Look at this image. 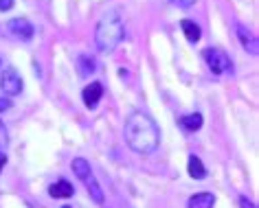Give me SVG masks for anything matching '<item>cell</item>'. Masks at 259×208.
Listing matches in <instances>:
<instances>
[{
  "label": "cell",
  "mask_w": 259,
  "mask_h": 208,
  "mask_svg": "<svg viewBox=\"0 0 259 208\" xmlns=\"http://www.w3.org/2000/svg\"><path fill=\"white\" fill-rule=\"evenodd\" d=\"M125 142L137 153H154L160 142V129L152 116L134 112L125 121Z\"/></svg>",
  "instance_id": "obj_1"
},
{
  "label": "cell",
  "mask_w": 259,
  "mask_h": 208,
  "mask_svg": "<svg viewBox=\"0 0 259 208\" xmlns=\"http://www.w3.org/2000/svg\"><path fill=\"white\" fill-rule=\"evenodd\" d=\"M123 35H125V29H123V22L119 14H114V11H110L99 20L95 29V42H97V48L101 50V53H112V50L119 46Z\"/></svg>",
  "instance_id": "obj_2"
},
{
  "label": "cell",
  "mask_w": 259,
  "mask_h": 208,
  "mask_svg": "<svg viewBox=\"0 0 259 208\" xmlns=\"http://www.w3.org/2000/svg\"><path fill=\"white\" fill-rule=\"evenodd\" d=\"M204 62L206 66H209V70L213 75H224V73H233V64H231V57L224 53V50L220 48H206L204 53Z\"/></svg>",
  "instance_id": "obj_3"
},
{
  "label": "cell",
  "mask_w": 259,
  "mask_h": 208,
  "mask_svg": "<svg viewBox=\"0 0 259 208\" xmlns=\"http://www.w3.org/2000/svg\"><path fill=\"white\" fill-rule=\"evenodd\" d=\"M22 77L18 75L16 68H7L3 73V77H0V88H3V92L7 96H16L22 92Z\"/></svg>",
  "instance_id": "obj_4"
},
{
  "label": "cell",
  "mask_w": 259,
  "mask_h": 208,
  "mask_svg": "<svg viewBox=\"0 0 259 208\" xmlns=\"http://www.w3.org/2000/svg\"><path fill=\"white\" fill-rule=\"evenodd\" d=\"M7 27L11 31V35H16L18 40H22V42H31L35 35L33 24H31L27 18H14V20H9Z\"/></svg>",
  "instance_id": "obj_5"
},
{
  "label": "cell",
  "mask_w": 259,
  "mask_h": 208,
  "mask_svg": "<svg viewBox=\"0 0 259 208\" xmlns=\"http://www.w3.org/2000/svg\"><path fill=\"white\" fill-rule=\"evenodd\" d=\"M101 96H103V83H99V81H93L90 86L83 88V92H81L83 106H86L88 110H95L97 106H99Z\"/></svg>",
  "instance_id": "obj_6"
},
{
  "label": "cell",
  "mask_w": 259,
  "mask_h": 208,
  "mask_svg": "<svg viewBox=\"0 0 259 208\" xmlns=\"http://www.w3.org/2000/svg\"><path fill=\"white\" fill-rule=\"evenodd\" d=\"M235 33H237L239 42H242V48L246 50V53L257 55V37L252 35L250 31L244 27V24H235Z\"/></svg>",
  "instance_id": "obj_7"
},
{
  "label": "cell",
  "mask_w": 259,
  "mask_h": 208,
  "mask_svg": "<svg viewBox=\"0 0 259 208\" xmlns=\"http://www.w3.org/2000/svg\"><path fill=\"white\" fill-rule=\"evenodd\" d=\"M213 206H215V195L209 191L196 193L187 199V208H213Z\"/></svg>",
  "instance_id": "obj_8"
},
{
  "label": "cell",
  "mask_w": 259,
  "mask_h": 208,
  "mask_svg": "<svg viewBox=\"0 0 259 208\" xmlns=\"http://www.w3.org/2000/svg\"><path fill=\"white\" fill-rule=\"evenodd\" d=\"M49 193H51V197H55V199H68L75 195V188L70 182L60 180V182H55V184L49 186Z\"/></svg>",
  "instance_id": "obj_9"
},
{
  "label": "cell",
  "mask_w": 259,
  "mask_h": 208,
  "mask_svg": "<svg viewBox=\"0 0 259 208\" xmlns=\"http://www.w3.org/2000/svg\"><path fill=\"white\" fill-rule=\"evenodd\" d=\"M180 127L185 129V132H198V129H202L204 125V116L200 112H193V114H185L178 119Z\"/></svg>",
  "instance_id": "obj_10"
},
{
  "label": "cell",
  "mask_w": 259,
  "mask_h": 208,
  "mask_svg": "<svg viewBox=\"0 0 259 208\" xmlns=\"http://www.w3.org/2000/svg\"><path fill=\"white\" fill-rule=\"evenodd\" d=\"M77 70H79L81 77H90L93 73H97V60L88 53L77 55Z\"/></svg>",
  "instance_id": "obj_11"
},
{
  "label": "cell",
  "mask_w": 259,
  "mask_h": 208,
  "mask_svg": "<svg viewBox=\"0 0 259 208\" xmlns=\"http://www.w3.org/2000/svg\"><path fill=\"white\" fill-rule=\"evenodd\" d=\"M187 173H189L193 180H204L206 178V167L202 165V160H200L196 153H191L189 160H187Z\"/></svg>",
  "instance_id": "obj_12"
},
{
  "label": "cell",
  "mask_w": 259,
  "mask_h": 208,
  "mask_svg": "<svg viewBox=\"0 0 259 208\" xmlns=\"http://www.w3.org/2000/svg\"><path fill=\"white\" fill-rule=\"evenodd\" d=\"M81 182H83V184H86V188H88V195H90V197H93L95 204H103V199H106V197H103V191H101L99 182L95 180V175L90 173V175H86V178H83Z\"/></svg>",
  "instance_id": "obj_13"
},
{
  "label": "cell",
  "mask_w": 259,
  "mask_h": 208,
  "mask_svg": "<svg viewBox=\"0 0 259 208\" xmlns=\"http://www.w3.org/2000/svg\"><path fill=\"white\" fill-rule=\"evenodd\" d=\"M180 29H183L185 37H187V40H189L191 44L200 42V37H202V29H200L193 20H183V22H180Z\"/></svg>",
  "instance_id": "obj_14"
},
{
  "label": "cell",
  "mask_w": 259,
  "mask_h": 208,
  "mask_svg": "<svg viewBox=\"0 0 259 208\" xmlns=\"http://www.w3.org/2000/svg\"><path fill=\"white\" fill-rule=\"evenodd\" d=\"M73 173H75L79 180H83L86 175L93 173V169H90V162H88L86 158H75V160H73Z\"/></svg>",
  "instance_id": "obj_15"
},
{
  "label": "cell",
  "mask_w": 259,
  "mask_h": 208,
  "mask_svg": "<svg viewBox=\"0 0 259 208\" xmlns=\"http://www.w3.org/2000/svg\"><path fill=\"white\" fill-rule=\"evenodd\" d=\"M7 145H9V136H7V129H5L3 121H0V151H5Z\"/></svg>",
  "instance_id": "obj_16"
},
{
  "label": "cell",
  "mask_w": 259,
  "mask_h": 208,
  "mask_svg": "<svg viewBox=\"0 0 259 208\" xmlns=\"http://www.w3.org/2000/svg\"><path fill=\"white\" fill-rule=\"evenodd\" d=\"M171 5H176V7H180V9H189V7H193V5L198 3V0H169Z\"/></svg>",
  "instance_id": "obj_17"
},
{
  "label": "cell",
  "mask_w": 259,
  "mask_h": 208,
  "mask_svg": "<svg viewBox=\"0 0 259 208\" xmlns=\"http://www.w3.org/2000/svg\"><path fill=\"white\" fill-rule=\"evenodd\" d=\"M14 0H0V11H9V9H14Z\"/></svg>",
  "instance_id": "obj_18"
},
{
  "label": "cell",
  "mask_w": 259,
  "mask_h": 208,
  "mask_svg": "<svg viewBox=\"0 0 259 208\" xmlns=\"http://www.w3.org/2000/svg\"><path fill=\"white\" fill-rule=\"evenodd\" d=\"M239 206H242V208H257L248 197H239Z\"/></svg>",
  "instance_id": "obj_19"
},
{
  "label": "cell",
  "mask_w": 259,
  "mask_h": 208,
  "mask_svg": "<svg viewBox=\"0 0 259 208\" xmlns=\"http://www.w3.org/2000/svg\"><path fill=\"white\" fill-rule=\"evenodd\" d=\"M11 108V101L9 99H0V112H7Z\"/></svg>",
  "instance_id": "obj_20"
},
{
  "label": "cell",
  "mask_w": 259,
  "mask_h": 208,
  "mask_svg": "<svg viewBox=\"0 0 259 208\" xmlns=\"http://www.w3.org/2000/svg\"><path fill=\"white\" fill-rule=\"evenodd\" d=\"M5 165H7V155H5V151H0V171H3Z\"/></svg>",
  "instance_id": "obj_21"
},
{
  "label": "cell",
  "mask_w": 259,
  "mask_h": 208,
  "mask_svg": "<svg viewBox=\"0 0 259 208\" xmlns=\"http://www.w3.org/2000/svg\"><path fill=\"white\" fill-rule=\"evenodd\" d=\"M62 208H70V206H62Z\"/></svg>",
  "instance_id": "obj_22"
}]
</instances>
